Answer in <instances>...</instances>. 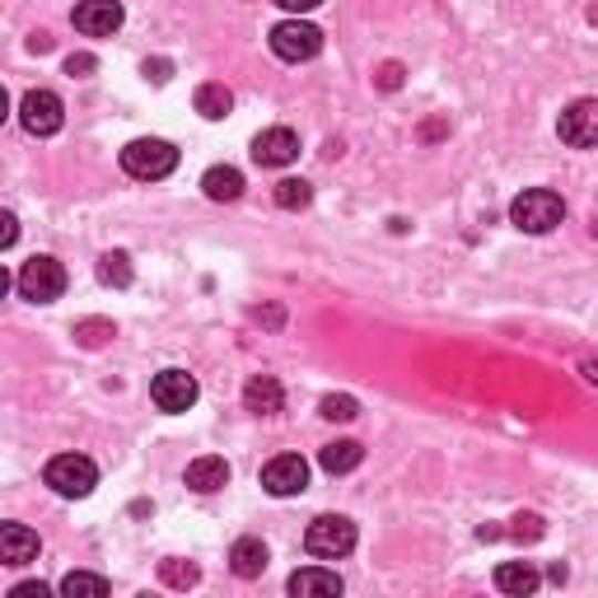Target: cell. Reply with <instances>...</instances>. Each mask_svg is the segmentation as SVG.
Instances as JSON below:
<instances>
[{"label": "cell", "instance_id": "11", "mask_svg": "<svg viewBox=\"0 0 598 598\" xmlns=\"http://www.w3.org/2000/svg\"><path fill=\"white\" fill-rule=\"evenodd\" d=\"M122 6L117 0H80L75 14H71V24L84 33V38H113L122 29Z\"/></svg>", "mask_w": 598, "mask_h": 598}, {"label": "cell", "instance_id": "4", "mask_svg": "<svg viewBox=\"0 0 598 598\" xmlns=\"http://www.w3.org/2000/svg\"><path fill=\"white\" fill-rule=\"evenodd\" d=\"M42 482H48L56 496L84 501L99 486V467H94V458H84V454H56L48 467H42Z\"/></svg>", "mask_w": 598, "mask_h": 598}, {"label": "cell", "instance_id": "17", "mask_svg": "<svg viewBox=\"0 0 598 598\" xmlns=\"http://www.w3.org/2000/svg\"><path fill=\"white\" fill-rule=\"evenodd\" d=\"M360 458H365V448H360L355 440H332V444L318 448V467H323L328 477H347V473H355Z\"/></svg>", "mask_w": 598, "mask_h": 598}, {"label": "cell", "instance_id": "12", "mask_svg": "<svg viewBox=\"0 0 598 598\" xmlns=\"http://www.w3.org/2000/svg\"><path fill=\"white\" fill-rule=\"evenodd\" d=\"M252 159H258L262 168H286L299 159V136L290 132V126H267V132L252 141Z\"/></svg>", "mask_w": 598, "mask_h": 598}, {"label": "cell", "instance_id": "19", "mask_svg": "<svg viewBox=\"0 0 598 598\" xmlns=\"http://www.w3.org/2000/svg\"><path fill=\"white\" fill-rule=\"evenodd\" d=\"M229 570L239 575V580H258L267 570V543L262 538H239L229 547Z\"/></svg>", "mask_w": 598, "mask_h": 598}, {"label": "cell", "instance_id": "24", "mask_svg": "<svg viewBox=\"0 0 598 598\" xmlns=\"http://www.w3.org/2000/svg\"><path fill=\"white\" fill-rule=\"evenodd\" d=\"M313 202V187L305 178H281L276 183V206L281 210H305Z\"/></svg>", "mask_w": 598, "mask_h": 598}, {"label": "cell", "instance_id": "7", "mask_svg": "<svg viewBox=\"0 0 598 598\" xmlns=\"http://www.w3.org/2000/svg\"><path fill=\"white\" fill-rule=\"evenodd\" d=\"M19 122H24L29 136H56L61 122H66V103H61L52 90H29L19 99Z\"/></svg>", "mask_w": 598, "mask_h": 598}, {"label": "cell", "instance_id": "32", "mask_svg": "<svg viewBox=\"0 0 598 598\" xmlns=\"http://www.w3.org/2000/svg\"><path fill=\"white\" fill-rule=\"evenodd\" d=\"M48 594H52L48 585H14L10 589V598H48Z\"/></svg>", "mask_w": 598, "mask_h": 598}, {"label": "cell", "instance_id": "10", "mask_svg": "<svg viewBox=\"0 0 598 598\" xmlns=\"http://www.w3.org/2000/svg\"><path fill=\"white\" fill-rule=\"evenodd\" d=\"M262 486H267V496H299V491L309 486V463L299 458V454H276L267 467H262Z\"/></svg>", "mask_w": 598, "mask_h": 598}, {"label": "cell", "instance_id": "18", "mask_svg": "<svg viewBox=\"0 0 598 598\" xmlns=\"http://www.w3.org/2000/svg\"><path fill=\"white\" fill-rule=\"evenodd\" d=\"M538 585H543V575H538V566H533V561H501L496 566V589L509 594V598H524Z\"/></svg>", "mask_w": 598, "mask_h": 598}, {"label": "cell", "instance_id": "34", "mask_svg": "<svg viewBox=\"0 0 598 598\" xmlns=\"http://www.w3.org/2000/svg\"><path fill=\"white\" fill-rule=\"evenodd\" d=\"M585 379H589L594 389H598V360H585Z\"/></svg>", "mask_w": 598, "mask_h": 598}, {"label": "cell", "instance_id": "1", "mask_svg": "<svg viewBox=\"0 0 598 598\" xmlns=\"http://www.w3.org/2000/svg\"><path fill=\"white\" fill-rule=\"evenodd\" d=\"M561 220H566V202L551 187H528L509 202V225L524 234H551Z\"/></svg>", "mask_w": 598, "mask_h": 598}, {"label": "cell", "instance_id": "25", "mask_svg": "<svg viewBox=\"0 0 598 598\" xmlns=\"http://www.w3.org/2000/svg\"><path fill=\"white\" fill-rule=\"evenodd\" d=\"M318 412H323L328 421H355V416H360V402H355L351 393H328Z\"/></svg>", "mask_w": 598, "mask_h": 598}, {"label": "cell", "instance_id": "2", "mask_svg": "<svg viewBox=\"0 0 598 598\" xmlns=\"http://www.w3.org/2000/svg\"><path fill=\"white\" fill-rule=\"evenodd\" d=\"M122 168L132 178H141V183H159V178H168L178 168V150L168 141H159V136H141L132 145H122Z\"/></svg>", "mask_w": 598, "mask_h": 598}, {"label": "cell", "instance_id": "16", "mask_svg": "<svg viewBox=\"0 0 598 598\" xmlns=\"http://www.w3.org/2000/svg\"><path fill=\"white\" fill-rule=\"evenodd\" d=\"M187 486L202 491V496H210V491H225L229 486V463L220 454H202L187 463Z\"/></svg>", "mask_w": 598, "mask_h": 598}, {"label": "cell", "instance_id": "35", "mask_svg": "<svg viewBox=\"0 0 598 598\" xmlns=\"http://www.w3.org/2000/svg\"><path fill=\"white\" fill-rule=\"evenodd\" d=\"M589 19H594V24H598V6H594V10H589Z\"/></svg>", "mask_w": 598, "mask_h": 598}, {"label": "cell", "instance_id": "22", "mask_svg": "<svg viewBox=\"0 0 598 598\" xmlns=\"http://www.w3.org/2000/svg\"><path fill=\"white\" fill-rule=\"evenodd\" d=\"M113 585L103 580V575H94V570H71L66 580H61V594H71V598H103Z\"/></svg>", "mask_w": 598, "mask_h": 598}, {"label": "cell", "instance_id": "20", "mask_svg": "<svg viewBox=\"0 0 598 598\" xmlns=\"http://www.w3.org/2000/svg\"><path fill=\"white\" fill-rule=\"evenodd\" d=\"M202 192L210 202H239L244 197V174L234 164H216V168H206Z\"/></svg>", "mask_w": 598, "mask_h": 598}, {"label": "cell", "instance_id": "28", "mask_svg": "<svg viewBox=\"0 0 598 598\" xmlns=\"http://www.w3.org/2000/svg\"><path fill=\"white\" fill-rule=\"evenodd\" d=\"M94 66H99V61H94L90 52H75V56H66V75H75V80L94 75Z\"/></svg>", "mask_w": 598, "mask_h": 598}, {"label": "cell", "instance_id": "13", "mask_svg": "<svg viewBox=\"0 0 598 598\" xmlns=\"http://www.w3.org/2000/svg\"><path fill=\"white\" fill-rule=\"evenodd\" d=\"M286 589H290L295 598H337L341 589H347V580H341L337 570H328V566H305V570L290 575Z\"/></svg>", "mask_w": 598, "mask_h": 598}, {"label": "cell", "instance_id": "15", "mask_svg": "<svg viewBox=\"0 0 598 598\" xmlns=\"http://www.w3.org/2000/svg\"><path fill=\"white\" fill-rule=\"evenodd\" d=\"M38 551H42V543L33 528H24V524L0 528V561L6 566H29V561H38Z\"/></svg>", "mask_w": 598, "mask_h": 598}, {"label": "cell", "instance_id": "31", "mask_svg": "<svg viewBox=\"0 0 598 598\" xmlns=\"http://www.w3.org/2000/svg\"><path fill=\"white\" fill-rule=\"evenodd\" d=\"M276 6H281L286 14H309V10L323 6V0H276Z\"/></svg>", "mask_w": 598, "mask_h": 598}, {"label": "cell", "instance_id": "21", "mask_svg": "<svg viewBox=\"0 0 598 598\" xmlns=\"http://www.w3.org/2000/svg\"><path fill=\"white\" fill-rule=\"evenodd\" d=\"M229 109H234V94L225 90L220 80H210V84H202V90H197V113H202L206 122L229 117Z\"/></svg>", "mask_w": 598, "mask_h": 598}, {"label": "cell", "instance_id": "33", "mask_svg": "<svg viewBox=\"0 0 598 598\" xmlns=\"http://www.w3.org/2000/svg\"><path fill=\"white\" fill-rule=\"evenodd\" d=\"M383 84H389V90H398V84H402V66H383Z\"/></svg>", "mask_w": 598, "mask_h": 598}, {"label": "cell", "instance_id": "23", "mask_svg": "<svg viewBox=\"0 0 598 598\" xmlns=\"http://www.w3.org/2000/svg\"><path fill=\"white\" fill-rule=\"evenodd\" d=\"M99 281L113 286V290H126L132 286V258H126V252H103L99 258Z\"/></svg>", "mask_w": 598, "mask_h": 598}, {"label": "cell", "instance_id": "30", "mask_svg": "<svg viewBox=\"0 0 598 598\" xmlns=\"http://www.w3.org/2000/svg\"><path fill=\"white\" fill-rule=\"evenodd\" d=\"M168 71H174V66H168V61H164V56H155V61H145V80H155V84H164V80H168Z\"/></svg>", "mask_w": 598, "mask_h": 598}, {"label": "cell", "instance_id": "5", "mask_svg": "<svg viewBox=\"0 0 598 598\" xmlns=\"http://www.w3.org/2000/svg\"><path fill=\"white\" fill-rule=\"evenodd\" d=\"M305 547L318 561H341L355 547V524L347 515H318L305 533Z\"/></svg>", "mask_w": 598, "mask_h": 598}, {"label": "cell", "instance_id": "27", "mask_svg": "<svg viewBox=\"0 0 598 598\" xmlns=\"http://www.w3.org/2000/svg\"><path fill=\"white\" fill-rule=\"evenodd\" d=\"M164 580H168V585H178V589H187V585H197V566H178V561H164Z\"/></svg>", "mask_w": 598, "mask_h": 598}, {"label": "cell", "instance_id": "6", "mask_svg": "<svg viewBox=\"0 0 598 598\" xmlns=\"http://www.w3.org/2000/svg\"><path fill=\"white\" fill-rule=\"evenodd\" d=\"M271 52L281 56V61H313L318 52H323V33H318L309 19H286V24H276L271 29Z\"/></svg>", "mask_w": 598, "mask_h": 598}, {"label": "cell", "instance_id": "26", "mask_svg": "<svg viewBox=\"0 0 598 598\" xmlns=\"http://www.w3.org/2000/svg\"><path fill=\"white\" fill-rule=\"evenodd\" d=\"M75 337L84 341V347H103V341L113 337V323H103V318H90V323H80Z\"/></svg>", "mask_w": 598, "mask_h": 598}, {"label": "cell", "instance_id": "14", "mask_svg": "<svg viewBox=\"0 0 598 598\" xmlns=\"http://www.w3.org/2000/svg\"><path fill=\"white\" fill-rule=\"evenodd\" d=\"M244 408L252 412V416H276L286 408V389L276 383L271 374H252L248 383H244Z\"/></svg>", "mask_w": 598, "mask_h": 598}, {"label": "cell", "instance_id": "8", "mask_svg": "<svg viewBox=\"0 0 598 598\" xmlns=\"http://www.w3.org/2000/svg\"><path fill=\"white\" fill-rule=\"evenodd\" d=\"M197 398H202V389H197V379H192L187 370H159L155 383H150V402H155L159 412H168V416L197 408Z\"/></svg>", "mask_w": 598, "mask_h": 598}, {"label": "cell", "instance_id": "29", "mask_svg": "<svg viewBox=\"0 0 598 598\" xmlns=\"http://www.w3.org/2000/svg\"><path fill=\"white\" fill-rule=\"evenodd\" d=\"M14 239H19V220L6 210V216H0V248H14Z\"/></svg>", "mask_w": 598, "mask_h": 598}, {"label": "cell", "instance_id": "3", "mask_svg": "<svg viewBox=\"0 0 598 598\" xmlns=\"http://www.w3.org/2000/svg\"><path fill=\"white\" fill-rule=\"evenodd\" d=\"M14 290L24 295L29 305H52V299L66 295V267H61L56 258H48V252H38V258H29L24 267H19Z\"/></svg>", "mask_w": 598, "mask_h": 598}, {"label": "cell", "instance_id": "9", "mask_svg": "<svg viewBox=\"0 0 598 598\" xmlns=\"http://www.w3.org/2000/svg\"><path fill=\"white\" fill-rule=\"evenodd\" d=\"M557 136L575 150L598 145V99H575L570 109L557 117Z\"/></svg>", "mask_w": 598, "mask_h": 598}]
</instances>
